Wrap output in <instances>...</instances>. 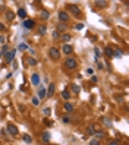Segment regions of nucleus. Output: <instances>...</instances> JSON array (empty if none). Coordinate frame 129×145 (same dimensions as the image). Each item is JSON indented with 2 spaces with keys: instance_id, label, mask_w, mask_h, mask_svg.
Masks as SVG:
<instances>
[{
  "instance_id": "obj_1",
  "label": "nucleus",
  "mask_w": 129,
  "mask_h": 145,
  "mask_svg": "<svg viewBox=\"0 0 129 145\" xmlns=\"http://www.w3.org/2000/svg\"><path fill=\"white\" fill-rule=\"evenodd\" d=\"M68 12H69V13H72L73 16H76V18H79V16L82 15L81 9H79L76 4H68Z\"/></svg>"
},
{
  "instance_id": "obj_2",
  "label": "nucleus",
  "mask_w": 129,
  "mask_h": 145,
  "mask_svg": "<svg viewBox=\"0 0 129 145\" xmlns=\"http://www.w3.org/2000/svg\"><path fill=\"white\" fill-rule=\"evenodd\" d=\"M65 66H66L68 69L73 70V69H76V67H78V62H76L75 59H72V57H68V59H66V62H65Z\"/></svg>"
},
{
  "instance_id": "obj_3",
  "label": "nucleus",
  "mask_w": 129,
  "mask_h": 145,
  "mask_svg": "<svg viewBox=\"0 0 129 145\" xmlns=\"http://www.w3.org/2000/svg\"><path fill=\"white\" fill-rule=\"evenodd\" d=\"M48 56H50V59H53V60H59V59H60V50H57L56 47H51V48L48 50Z\"/></svg>"
},
{
  "instance_id": "obj_4",
  "label": "nucleus",
  "mask_w": 129,
  "mask_h": 145,
  "mask_svg": "<svg viewBox=\"0 0 129 145\" xmlns=\"http://www.w3.org/2000/svg\"><path fill=\"white\" fill-rule=\"evenodd\" d=\"M15 54H16L15 50H7V51L4 53V60H6L7 63H12L13 59H15Z\"/></svg>"
},
{
  "instance_id": "obj_5",
  "label": "nucleus",
  "mask_w": 129,
  "mask_h": 145,
  "mask_svg": "<svg viewBox=\"0 0 129 145\" xmlns=\"http://www.w3.org/2000/svg\"><path fill=\"white\" fill-rule=\"evenodd\" d=\"M59 21H60L62 23L68 22V21H69V13H68L66 10H60V12H59Z\"/></svg>"
},
{
  "instance_id": "obj_6",
  "label": "nucleus",
  "mask_w": 129,
  "mask_h": 145,
  "mask_svg": "<svg viewBox=\"0 0 129 145\" xmlns=\"http://www.w3.org/2000/svg\"><path fill=\"white\" fill-rule=\"evenodd\" d=\"M7 132H9V135H10V136H16V135L19 134L18 128H16L15 125H12V123H9V125H7Z\"/></svg>"
},
{
  "instance_id": "obj_7",
  "label": "nucleus",
  "mask_w": 129,
  "mask_h": 145,
  "mask_svg": "<svg viewBox=\"0 0 129 145\" xmlns=\"http://www.w3.org/2000/svg\"><path fill=\"white\" fill-rule=\"evenodd\" d=\"M22 25H23V28H25V29H32V28H34V25H35V22H34V21H31V19H23Z\"/></svg>"
},
{
  "instance_id": "obj_8",
  "label": "nucleus",
  "mask_w": 129,
  "mask_h": 145,
  "mask_svg": "<svg viewBox=\"0 0 129 145\" xmlns=\"http://www.w3.org/2000/svg\"><path fill=\"white\" fill-rule=\"evenodd\" d=\"M53 94H54V84H50L48 88L46 89V97L50 98V97H53Z\"/></svg>"
},
{
  "instance_id": "obj_9",
  "label": "nucleus",
  "mask_w": 129,
  "mask_h": 145,
  "mask_svg": "<svg viewBox=\"0 0 129 145\" xmlns=\"http://www.w3.org/2000/svg\"><path fill=\"white\" fill-rule=\"evenodd\" d=\"M31 82H32L34 87H37V85L40 84V75H38V73H32V75H31Z\"/></svg>"
},
{
  "instance_id": "obj_10",
  "label": "nucleus",
  "mask_w": 129,
  "mask_h": 145,
  "mask_svg": "<svg viewBox=\"0 0 129 145\" xmlns=\"http://www.w3.org/2000/svg\"><path fill=\"white\" fill-rule=\"evenodd\" d=\"M94 6H97V7L103 9V7H106V6H107V1H106V0H95V1H94Z\"/></svg>"
},
{
  "instance_id": "obj_11",
  "label": "nucleus",
  "mask_w": 129,
  "mask_h": 145,
  "mask_svg": "<svg viewBox=\"0 0 129 145\" xmlns=\"http://www.w3.org/2000/svg\"><path fill=\"white\" fill-rule=\"evenodd\" d=\"M40 18H41L43 21H47V19L50 18V12H48V10H41V12H40Z\"/></svg>"
},
{
  "instance_id": "obj_12",
  "label": "nucleus",
  "mask_w": 129,
  "mask_h": 145,
  "mask_svg": "<svg viewBox=\"0 0 129 145\" xmlns=\"http://www.w3.org/2000/svg\"><path fill=\"white\" fill-rule=\"evenodd\" d=\"M41 139H43L44 142H50V139H51L50 132H43V134H41Z\"/></svg>"
},
{
  "instance_id": "obj_13",
  "label": "nucleus",
  "mask_w": 129,
  "mask_h": 145,
  "mask_svg": "<svg viewBox=\"0 0 129 145\" xmlns=\"http://www.w3.org/2000/svg\"><path fill=\"white\" fill-rule=\"evenodd\" d=\"M113 51H115V50H113L112 47H106V48H104V56H106V57H113Z\"/></svg>"
},
{
  "instance_id": "obj_14",
  "label": "nucleus",
  "mask_w": 129,
  "mask_h": 145,
  "mask_svg": "<svg viewBox=\"0 0 129 145\" xmlns=\"http://www.w3.org/2000/svg\"><path fill=\"white\" fill-rule=\"evenodd\" d=\"M62 51H63L65 54H70V53H72V45L65 44V45H63V48H62Z\"/></svg>"
},
{
  "instance_id": "obj_15",
  "label": "nucleus",
  "mask_w": 129,
  "mask_h": 145,
  "mask_svg": "<svg viewBox=\"0 0 129 145\" xmlns=\"http://www.w3.org/2000/svg\"><path fill=\"white\" fill-rule=\"evenodd\" d=\"M46 97V88L44 87H40L38 88V98L41 100V98H44Z\"/></svg>"
},
{
  "instance_id": "obj_16",
  "label": "nucleus",
  "mask_w": 129,
  "mask_h": 145,
  "mask_svg": "<svg viewBox=\"0 0 129 145\" xmlns=\"http://www.w3.org/2000/svg\"><path fill=\"white\" fill-rule=\"evenodd\" d=\"M97 129H95V125L94 123H91L90 126H88V129H87V132H88V135H94V132H95Z\"/></svg>"
},
{
  "instance_id": "obj_17",
  "label": "nucleus",
  "mask_w": 129,
  "mask_h": 145,
  "mask_svg": "<svg viewBox=\"0 0 129 145\" xmlns=\"http://www.w3.org/2000/svg\"><path fill=\"white\" fill-rule=\"evenodd\" d=\"M94 135H95V139H101V138H104V136H106V134H104L103 131H95V132H94Z\"/></svg>"
},
{
  "instance_id": "obj_18",
  "label": "nucleus",
  "mask_w": 129,
  "mask_h": 145,
  "mask_svg": "<svg viewBox=\"0 0 129 145\" xmlns=\"http://www.w3.org/2000/svg\"><path fill=\"white\" fill-rule=\"evenodd\" d=\"M26 63H28L29 66H37V60H35L34 57H28V59H26Z\"/></svg>"
},
{
  "instance_id": "obj_19",
  "label": "nucleus",
  "mask_w": 129,
  "mask_h": 145,
  "mask_svg": "<svg viewBox=\"0 0 129 145\" xmlns=\"http://www.w3.org/2000/svg\"><path fill=\"white\" fill-rule=\"evenodd\" d=\"M13 18H15V13H13L12 10H7V12H6V19H7V21H12Z\"/></svg>"
},
{
  "instance_id": "obj_20",
  "label": "nucleus",
  "mask_w": 129,
  "mask_h": 145,
  "mask_svg": "<svg viewBox=\"0 0 129 145\" xmlns=\"http://www.w3.org/2000/svg\"><path fill=\"white\" fill-rule=\"evenodd\" d=\"M70 38H72V37H70L69 34H63V35L60 37V40H62L63 43H68V41H70Z\"/></svg>"
},
{
  "instance_id": "obj_21",
  "label": "nucleus",
  "mask_w": 129,
  "mask_h": 145,
  "mask_svg": "<svg viewBox=\"0 0 129 145\" xmlns=\"http://www.w3.org/2000/svg\"><path fill=\"white\" fill-rule=\"evenodd\" d=\"M62 97H63V100H69V98H70L69 91H68V89H63V91H62Z\"/></svg>"
},
{
  "instance_id": "obj_22",
  "label": "nucleus",
  "mask_w": 129,
  "mask_h": 145,
  "mask_svg": "<svg viewBox=\"0 0 129 145\" xmlns=\"http://www.w3.org/2000/svg\"><path fill=\"white\" fill-rule=\"evenodd\" d=\"M18 15H19V18H23V19H25V18H26V12H25V9L21 7V9L18 10Z\"/></svg>"
},
{
  "instance_id": "obj_23",
  "label": "nucleus",
  "mask_w": 129,
  "mask_h": 145,
  "mask_svg": "<svg viewBox=\"0 0 129 145\" xmlns=\"http://www.w3.org/2000/svg\"><path fill=\"white\" fill-rule=\"evenodd\" d=\"M66 29H68V26H66L65 23H62V22H60V23L57 25V29H56V31H62V32H63V31H66Z\"/></svg>"
},
{
  "instance_id": "obj_24",
  "label": "nucleus",
  "mask_w": 129,
  "mask_h": 145,
  "mask_svg": "<svg viewBox=\"0 0 129 145\" xmlns=\"http://www.w3.org/2000/svg\"><path fill=\"white\" fill-rule=\"evenodd\" d=\"M103 123H104V126H107V128L112 126V120H110L109 117H103Z\"/></svg>"
},
{
  "instance_id": "obj_25",
  "label": "nucleus",
  "mask_w": 129,
  "mask_h": 145,
  "mask_svg": "<svg viewBox=\"0 0 129 145\" xmlns=\"http://www.w3.org/2000/svg\"><path fill=\"white\" fill-rule=\"evenodd\" d=\"M22 139H23V142H26V144H31V142H32V138H31L29 135H26V134L22 136Z\"/></svg>"
},
{
  "instance_id": "obj_26",
  "label": "nucleus",
  "mask_w": 129,
  "mask_h": 145,
  "mask_svg": "<svg viewBox=\"0 0 129 145\" xmlns=\"http://www.w3.org/2000/svg\"><path fill=\"white\" fill-rule=\"evenodd\" d=\"M65 110H66V112H72V110H73V106H72L70 103H66V104H65Z\"/></svg>"
},
{
  "instance_id": "obj_27",
  "label": "nucleus",
  "mask_w": 129,
  "mask_h": 145,
  "mask_svg": "<svg viewBox=\"0 0 129 145\" xmlns=\"http://www.w3.org/2000/svg\"><path fill=\"white\" fill-rule=\"evenodd\" d=\"M50 113H51V109H50V107L43 109V114H44V116H50Z\"/></svg>"
},
{
  "instance_id": "obj_28",
  "label": "nucleus",
  "mask_w": 129,
  "mask_h": 145,
  "mask_svg": "<svg viewBox=\"0 0 129 145\" xmlns=\"http://www.w3.org/2000/svg\"><path fill=\"white\" fill-rule=\"evenodd\" d=\"M28 48H29V47H28V45H26L25 43H22V44H19V50H21V51H25V50H28Z\"/></svg>"
},
{
  "instance_id": "obj_29",
  "label": "nucleus",
  "mask_w": 129,
  "mask_h": 145,
  "mask_svg": "<svg viewBox=\"0 0 129 145\" xmlns=\"http://www.w3.org/2000/svg\"><path fill=\"white\" fill-rule=\"evenodd\" d=\"M122 54H123L122 50H115L113 51V56H116V57H122Z\"/></svg>"
},
{
  "instance_id": "obj_30",
  "label": "nucleus",
  "mask_w": 129,
  "mask_h": 145,
  "mask_svg": "<svg viewBox=\"0 0 129 145\" xmlns=\"http://www.w3.org/2000/svg\"><path fill=\"white\" fill-rule=\"evenodd\" d=\"M40 101H41V100H40L38 97H32V104H34V106H40Z\"/></svg>"
},
{
  "instance_id": "obj_31",
  "label": "nucleus",
  "mask_w": 129,
  "mask_h": 145,
  "mask_svg": "<svg viewBox=\"0 0 129 145\" xmlns=\"http://www.w3.org/2000/svg\"><path fill=\"white\" fill-rule=\"evenodd\" d=\"M72 91H73L75 94H79V91H81V89H79V87H78V85H72Z\"/></svg>"
},
{
  "instance_id": "obj_32",
  "label": "nucleus",
  "mask_w": 129,
  "mask_h": 145,
  "mask_svg": "<svg viewBox=\"0 0 129 145\" xmlns=\"http://www.w3.org/2000/svg\"><path fill=\"white\" fill-rule=\"evenodd\" d=\"M94 53H95V59H98V57L101 56V51H100V50H98L97 47H95V50H94Z\"/></svg>"
},
{
  "instance_id": "obj_33",
  "label": "nucleus",
  "mask_w": 129,
  "mask_h": 145,
  "mask_svg": "<svg viewBox=\"0 0 129 145\" xmlns=\"http://www.w3.org/2000/svg\"><path fill=\"white\" fill-rule=\"evenodd\" d=\"M90 145H100V141H98V139H91V141H90Z\"/></svg>"
},
{
  "instance_id": "obj_34",
  "label": "nucleus",
  "mask_w": 129,
  "mask_h": 145,
  "mask_svg": "<svg viewBox=\"0 0 129 145\" xmlns=\"http://www.w3.org/2000/svg\"><path fill=\"white\" fill-rule=\"evenodd\" d=\"M109 145H120V142H119L117 139H113V141H110V142H109Z\"/></svg>"
},
{
  "instance_id": "obj_35",
  "label": "nucleus",
  "mask_w": 129,
  "mask_h": 145,
  "mask_svg": "<svg viewBox=\"0 0 129 145\" xmlns=\"http://www.w3.org/2000/svg\"><path fill=\"white\" fill-rule=\"evenodd\" d=\"M46 29H47V28H46L44 25H43V26H40V34H41V35H43V34H46Z\"/></svg>"
},
{
  "instance_id": "obj_36",
  "label": "nucleus",
  "mask_w": 129,
  "mask_h": 145,
  "mask_svg": "<svg viewBox=\"0 0 129 145\" xmlns=\"http://www.w3.org/2000/svg\"><path fill=\"white\" fill-rule=\"evenodd\" d=\"M82 28H84V23H78V25L75 26V29H78V31H81Z\"/></svg>"
},
{
  "instance_id": "obj_37",
  "label": "nucleus",
  "mask_w": 129,
  "mask_h": 145,
  "mask_svg": "<svg viewBox=\"0 0 129 145\" xmlns=\"http://www.w3.org/2000/svg\"><path fill=\"white\" fill-rule=\"evenodd\" d=\"M44 125L50 128V126H53V122H50V120H44Z\"/></svg>"
},
{
  "instance_id": "obj_38",
  "label": "nucleus",
  "mask_w": 129,
  "mask_h": 145,
  "mask_svg": "<svg viewBox=\"0 0 129 145\" xmlns=\"http://www.w3.org/2000/svg\"><path fill=\"white\" fill-rule=\"evenodd\" d=\"M53 38H59V31H54L53 32Z\"/></svg>"
},
{
  "instance_id": "obj_39",
  "label": "nucleus",
  "mask_w": 129,
  "mask_h": 145,
  "mask_svg": "<svg viewBox=\"0 0 129 145\" xmlns=\"http://www.w3.org/2000/svg\"><path fill=\"white\" fill-rule=\"evenodd\" d=\"M70 120H69V117H63V123H69Z\"/></svg>"
},
{
  "instance_id": "obj_40",
  "label": "nucleus",
  "mask_w": 129,
  "mask_h": 145,
  "mask_svg": "<svg viewBox=\"0 0 129 145\" xmlns=\"http://www.w3.org/2000/svg\"><path fill=\"white\" fill-rule=\"evenodd\" d=\"M19 88H21V91H22V92H23V91H25V89H26V87H25V85H21V87H19Z\"/></svg>"
},
{
  "instance_id": "obj_41",
  "label": "nucleus",
  "mask_w": 129,
  "mask_h": 145,
  "mask_svg": "<svg viewBox=\"0 0 129 145\" xmlns=\"http://www.w3.org/2000/svg\"><path fill=\"white\" fill-rule=\"evenodd\" d=\"M91 81H93V82H97V81H98V78H97V76H93V79H91Z\"/></svg>"
},
{
  "instance_id": "obj_42",
  "label": "nucleus",
  "mask_w": 129,
  "mask_h": 145,
  "mask_svg": "<svg viewBox=\"0 0 129 145\" xmlns=\"http://www.w3.org/2000/svg\"><path fill=\"white\" fill-rule=\"evenodd\" d=\"M19 110H21V112H23V110H25V107H23L22 104H19Z\"/></svg>"
},
{
  "instance_id": "obj_43",
  "label": "nucleus",
  "mask_w": 129,
  "mask_h": 145,
  "mask_svg": "<svg viewBox=\"0 0 129 145\" xmlns=\"http://www.w3.org/2000/svg\"><path fill=\"white\" fill-rule=\"evenodd\" d=\"M0 43H1V44L4 43V37H3V35H0Z\"/></svg>"
},
{
  "instance_id": "obj_44",
  "label": "nucleus",
  "mask_w": 129,
  "mask_h": 145,
  "mask_svg": "<svg viewBox=\"0 0 129 145\" xmlns=\"http://www.w3.org/2000/svg\"><path fill=\"white\" fill-rule=\"evenodd\" d=\"M0 31H4V25L3 23H0Z\"/></svg>"
}]
</instances>
